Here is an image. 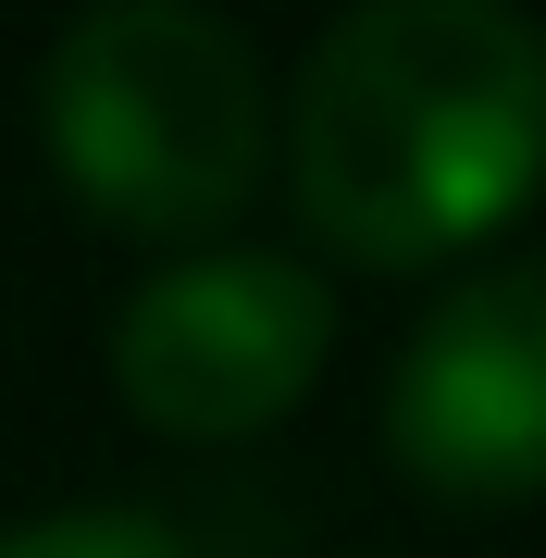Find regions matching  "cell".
Instances as JSON below:
<instances>
[{
  "instance_id": "obj_1",
  "label": "cell",
  "mask_w": 546,
  "mask_h": 558,
  "mask_svg": "<svg viewBox=\"0 0 546 558\" xmlns=\"http://www.w3.org/2000/svg\"><path fill=\"white\" fill-rule=\"evenodd\" d=\"M286 186L336 260L485 248L546 186V25L509 0H361L299 62Z\"/></svg>"
},
{
  "instance_id": "obj_2",
  "label": "cell",
  "mask_w": 546,
  "mask_h": 558,
  "mask_svg": "<svg viewBox=\"0 0 546 558\" xmlns=\"http://www.w3.org/2000/svg\"><path fill=\"white\" fill-rule=\"evenodd\" d=\"M38 137L112 236L199 248L274 161V87L199 0H100L38 62Z\"/></svg>"
},
{
  "instance_id": "obj_3",
  "label": "cell",
  "mask_w": 546,
  "mask_h": 558,
  "mask_svg": "<svg viewBox=\"0 0 546 558\" xmlns=\"http://www.w3.org/2000/svg\"><path fill=\"white\" fill-rule=\"evenodd\" d=\"M336 348V286L299 248H174L112 311V385L149 435L223 447L311 398Z\"/></svg>"
},
{
  "instance_id": "obj_4",
  "label": "cell",
  "mask_w": 546,
  "mask_h": 558,
  "mask_svg": "<svg viewBox=\"0 0 546 558\" xmlns=\"http://www.w3.org/2000/svg\"><path fill=\"white\" fill-rule=\"evenodd\" d=\"M385 447L447 509L546 497V248L460 274L385 360Z\"/></svg>"
},
{
  "instance_id": "obj_5",
  "label": "cell",
  "mask_w": 546,
  "mask_h": 558,
  "mask_svg": "<svg viewBox=\"0 0 546 558\" xmlns=\"http://www.w3.org/2000/svg\"><path fill=\"white\" fill-rule=\"evenodd\" d=\"M0 558H186V534L149 509H38L0 521Z\"/></svg>"
}]
</instances>
